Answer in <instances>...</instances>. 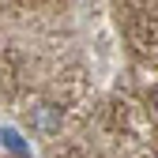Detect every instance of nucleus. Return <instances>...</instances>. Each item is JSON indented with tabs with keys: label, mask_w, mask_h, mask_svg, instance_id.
Wrapping results in <instances>:
<instances>
[{
	"label": "nucleus",
	"mask_w": 158,
	"mask_h": 158,
	"mask_svg": "<svg viewBox=\"0 0 158 158\" xmlns=\"http://www.w3.org/2000/svg\"><path fill=\"white\" fill-rule=\"evenodd\" d=\"M0 139H4V147H8V151L27 154V147H23V139H19V132H15V128H4V132H0Z\"/></svg>",
	"instance_id": "obj_1"
}]
</instances>
